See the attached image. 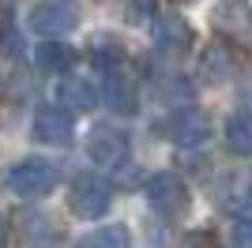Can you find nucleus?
Returning a JSON list of instances; mask_svg holds the SVG:
<instances>
[{"label":"nucleus","mask_w":252,"mask_h":248,"mask_svg":"<svg viewBox=\"0 0 252 248\" xmlns=\"http://www.w3.org/2000/svg\"><path fill=\"white\" fill-rule=\"evenodd\" d=\"M0 53H8V57H19V53H23L19 31H15L11 19H4V15H0Z\"/></svg>","instance_id":"f3484780"},{"label":"nucleus","mask_w":252,"mask_h":248,"mask_svg":"<svg viewBox=\"0 0 252 248\" xmlns=\"http://www.w3.org/2000/svg\"><path fill=\"white\" fill-rule=\"evenodd\" d=\"M128 155H132V143H128V135L113 124H94L91 135H87V158L98 165V169H117V165H125Z\"/></svg>","instance_id":"20e7f679"},{"label":"nucleus","mask_w":252,"mask_h":248,"mask_svg":"<svg viewBox=\"0 0 252 248\" xmlns=\"http://www.w3.org/2000/svg\"><path fill=\"white\" fill-rule=\"evenodd\" d=\"M98 98H105V105L121 117H132L139 109V94H136V79L125 72V68H113V72H102V87H98Z\"/></svg>","instance_id":"6e6552de"},{"label":"nucleus","mask_w":252,"mask_h":248,"mask_svg":"<svg viewBox=\"0 0 252 248\" xmlns=\"http://www.w3.org/2000/svg\"><path fill=\"white\" fill-rule=\"evenodd\" d=\"M215 27L230 41L252 38V8L249 0H219L215 4Z\"/></svg>","instance_id":"9d476101"},{"label":"nucleus","mask_w":252,"mask_h":248,"mask_svg":"<svg viewBox=\"0 0 252 248\" xmlns=\"http://www.w3.org/2000/svg\"><path fill=\"white\" fill-rule=\"evenodd\" d=\"M136 15H155V0H132Z\"/></svg>","instance_id":"6ab92c4d"},{"label":"nucleus","mask_w":252,"mask_h":248,"mask_svg":"<svg viewBox=\"0 0 252 248\" xmlns=\"http://www.w3.org/2000/svg\"><path fill=\"white\" fill-rule=\"evenodd\" d=\"M68 207H72L75 218L98 222V218H105L109 207H113V188L98 173H79L72 181V188H68Z\"/></svg>","instance_id":"f03ea898"},{"label":"nucleus","mask_w":252,"mask_h":248,"mask_svg":"<svg viewBox=\"0 0 252 248\" xmlns=\"http://www.w3.org/2000/svg\"><path fill=\"white\" fill-rule=\"evenodd\" d=\"M31 135L45 147H68L75 135V117L61 105H42L34 113V124H31Z\"/></svg>","instance_id":"0eeeda50"},{"label":"nucleus","mask_w":252,"mask_h":248,"mask_svg":"<svg viewBox=\"0 0 252 248\" xmlns=\"http://www.w3.org/2000/svg\"><path fill=\"white\" fill-rule=\"evenodd\" d=\"M8 245V222H4V215H0V248Z\"/></svg>","instance_id":"aec40b11"},{"label":"nucleus","mask_w":252,"mask_h":248,"mask_svg":"<svg viewBox=\"0 0 252 248\" xmlns=\"http://www.w3.org/2000/svg\"><path fill=\"white\" fill-rule=\"evenodd\" d=\"M61 185V169L49 158H23L8 169V188L23 199H42Z\"/></svg>","instance_id":"f257e3e1"},{"label":"nucleus","mask_w":252,"mask_h":248,"mask_svg":"<svg viewBox=\"0 0 252 248\" xmlns=\"http://www.w3.org/2000/svg\"><path fill=\"white\" fill-rule=\"evenodd\" d=\"M132 237H128L125 226H105V229H91L75 248H128Z\"/></svg>","instance_id":"2eb2a0df"},{"label":"nucleus","mask_w":252,"mask_h":248,"mask_svg":"<svg viewBox=\"0 0 252 248\" xmlns=\"http://www.w3.org/2000/svg\"><path fill=\"white\" fill-rule=\"evenodd\" d=\"M98 102V87L94 79H87V75H64L57 83V105L68 109V113H87V109H94Z\"/></svg>","instance_id":"9b49d317"},{"label":"nucleus","mask_w":252,"mask_h":248,"mask_svg":"<svg viewBox=\"0 0 252 248\" xmlns=\"http://www.w3.org/2000/svg\"><path fill=\"white\" fill-rule=\"evenodd\" d=\"M233 53L226 49V45H211L207 53H203V61H200V72H203V79L207 83H226L233 75Z\"/></svg>","instance_id":"4468645a"},{"label":"nucleus","mask_w":252,"mask_h":248,"mask_svg":"<svg viewBox=\"0 0 252 248\" xmlns=\"http://www.w3.org/2000/svg\"><path fill=\"white\" fill-rule=\"evenodd\" d=\"M151 38H155L158 53H169V57H181V53L192 45V27L185 19H181L177 11H166V15H155V23H151Z\"/></svg>","instance_id":"1a4fd4ad"},{"label":"nucleus","mask_w":252,"mask_h":248,"mask_svg":"<svg viewBox=\"0 0 252 248\" xmlns=\"http://www.w3.org/2000/svg\"><path fill=\"white\" fill-rule=\"evenodd\" d=\"M34 64L49 75H64L75 64V49L68 41H42V45H34Z\"/></svg>","instance_id":"f8f14e48"},{"label":"nucleus","mask_w":252,"mask_h":248,"mask_svg":"<svg viewBox=\"0 0 252 248\" xmlns=\"http://www.w3.org/2000/svg\"><path fill=\"white\" fill-rule=\"evenodd\" d=\"M4 4H8V0H4Z\"/></svg>","instance_id":"412c9836"},{"label":"nucleus","mask_w":252,"mask_h":248,"mask_svg":"<svg viewBox=\"0 0 252 248\" xmlns=\"http://www.w3.org/2000/svg\"><path fill=\"white\" fill-rule=\"evenodd\" d=\"M162 132L177 147H196L211 135V121H207V113H203L200 105H181V109H173V113L166 117Z\"/></svg>","instance_id":"423d86ee"},{"label":"nucleus","mask_w":252,"mask_h":248,"mask_svg":"<svg viewBox=\"0 0 252 248\" xmlns=\"http://www.w3.org/2000/svg\"><path fill=\"white\" fill-rule=\"evenodd\" d=\"M226 147L230 155H252V109H237L226 121Z\"/></svg>","instance_id":"ddd939ff"},{"label":"nucleus","mask_w":252,"mask_h":248,"mask_svg":"<svg viewBox=\"0 0 252 248\" xmlns=\"http://www.w3.org/2000/svg\"><path fill=\"white\" fill-rule=\"evenodd\" d=\"M91 64L98 68V75L125 68V49H117L113 41H98V45H91Z\"/></svg>","instance_id":"dca6fc26"},{"label":"nucleus","mask_w":252,"mask_h":248,"mask_svg":"<svg viewBox=\"0 0 252 248\" xmlns=\"http://www.w3.org/2000/svg\"><path fill=\"white\" fill-rule=\"evenodd\" d=\"M31 27L42 38H64L68 31L79 27V4L75 0H38L31 8Z\"/></svg>","instance_id":"39448f33"},{"label":"nucleus","mask_w":252,"mask_h":248,"mask_svg":"<svg viewBox=\"0 0 252 248\" xmlns=\"http://www.w3.org/2000/svg\"><path fill=\"white\" fill-rule=\"evenodd\" d=\"M147 203H151L155 215L177 218V215L189 211L192 192H189V185H185V177H181V173H169V169H166V173H155L147 181Z\"/></svg>","instance_id":"7ed1b4c3"},{"label":"nucleus","mask_w":252,"mask_h":248,"mask_svg":"<svg viewBox=\"0 0 252 248\" xmlns=\"http://www.w3.org/2000/svg\"><path fill=\"white\" fill-rule=\"evenodd\" d=\"M230 245H233V248H252V218H245V222H237V226H233Z\"/></svg>","instance_id":"a211bd4d"}]
</instances>
